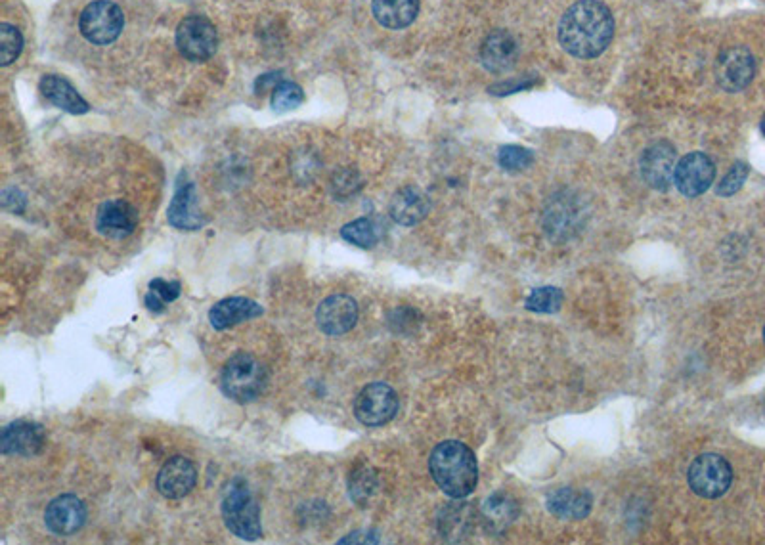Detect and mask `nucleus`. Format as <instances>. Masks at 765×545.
Here are the masks:
<instances>
[{
  "label": "nucleus",
  "mask_w": 765,
  "mask_h": 545,
  "mask_svg": "<svg viewBox=\"0 0 765 545\" xmlns=\"http://www.w3.org/2000/svg\"><path fill=\"white\" fill-rule=\"evenodd\" d=\"M614 33L611 10L599 0H578L559 25V43L576 58H597L607 50Z\"/></svg>",
  "instance_id": "obj_1"
},
{
  "label": "nucleus",
  "mask_w": 765,
  "mask_h": 545,
  "mask_svg": "<svg viewBox=\"0 0 765 545\" xmlns=\"http://www.w3.org/2000/svg\"><path fill=\"white\" fill-rule=\"evenodd\" d=\"M429 471L438 488L461 500L469 496L479 482V465L475 454L458 440L440 442L429 458Z\"/></svg>",
  "instance_id": "obj_2"
},
{
  "label": "nucleus",
  "mask_w": 765,
  "mask_h": 545,
  "mask_svg": "<svg viewBox=\"0 0 765 545\" xmlns=\"http://www.w3.org/2000/svg\"><path fill=\"white\" fill-rule=\"evenodd\" d=\"M222 519L226 528L241 540L255 542L263 536L261 509L245 480L234 479L228 484L222 498Z\"/></svg>",
  "instance_id": "obj_3"
},
{
  "label": "nucleus",
  "mask_w": 765,
  "mask_h": 545,
  "mask_svg": "<svg viewBox=\"0 0 765 545\" xmlns=\"http://www.w3.org/2000/svg\"><path fill=\"white\" fill-rule=\"evenodd\" d=\"M220 387L222 393L234 402H253L263 394L266 387V370L255 356L238 352L226 362L220 375Z\"/></svg>",
  "instance_id": "obj_4"
},
{
  "label": "nucleus",
  "mask_w": 765,
  "mask_h": 545,
  "mask_svg": "<svg viewBox=\"0 0 765 545\" xmlns=\"http://www.w3.org/2000/svg\"><path fill=\"white\" fill-rule=\"evenodd\" d=\"M691 490L706 500L722 498L733 482V469L727 459L718 454H702L689 467Z\"/></svg>",
  "instance_id": "obj_5"
},
{
  "label": "nucleus",
  "mask_w": 765,
  "mask_h": 545,
  "mask_svg": "<svg viewBox=\"0 0 765 545\" xmlns=\"http://www.w3.org/2000/svg\"><path fill=\"white\" fill-rule=\"evenodd\" d=\"M125 27L123 10L111 0L90 2L81 14L79 29L88 43L111 44Z\"/></svg>",
  "instance_id": "obj_6"
},
{
  "label": "nucleus",
  "mask_w": 765,
  "mask_h": 545,
  "mask_svg": "<svg viewBox=\"0 0 765 545\" xmlns=\"http://www.w3.org/2000/svg\"><path fill=\"white\" fill-rule=\"evenodd\" d=\"M176 46L190 62H207L219 46L217 27L205 16H188L176 29Z\"/></svg>",
  "instance_id": "obj_7"
},
{
  "label": "nucleus",
  "mask_w": 765,
  "mask_h": 545,
  "mask_svg": "<svg viewBox=\"0 0 765 545\" xmlns=\"http://www.w3.org/2000/svg\"><path fill=\"white\" fill-rule=\"evenodd\" d=\"M398 412V394L387 383L364 387L354 400V415L366 427H381L393 421Z\"/></svg>",
  "instance_id": "obj_8"
},
{
  "label": "nucleus",
  "mask_w": 765,
  "mask_h": 545,
  "mask_svg": "<svg viewBox=\"0 0 765 545\" xmlns=\"http://www.w3.org/2000/svg\"><path fill=\"white\" fill-rule=\"evenodd\" d=\"M756 73V62L748 48L744 46H729L720 52L714 75L718 85L727 92H741L750 85Z\"/></svg>",
  "instance_id": "obj_9"
},
{
  "label": "nucleus",
  "mask_w": 765,
  "mask_h": 545,
  "mask_svg": "<svg viewBox=\"0 0 765 545\" xmlns=\"http://www.w3.org/2000/svg\"><path fill=\"white\" fill-rule=\"evenodd\" d=\"M714 178H716L714 161L704 153L695 152L685 155L679 161L674 182L683 196L697 197L702 196L712 186Z\"/></svg>",
  "instance_id": "obj_10"
},
{
  "label": "nucleus",
  "mask_w": 765,
  "mask_h": 545,
  "mask_svg": "<svg viewBox=\"0 0 765 545\" xmlns=\"http://www.w3.org/2000/svg\"><path fill=\"white\" fill-rule=\"evenodd\" d=\"M44 523L56 536H73L87 523V507L81 498L73 494L58 496L46 507Z\"/></svg>",
  "instance_id": "obj_11"
},
{
  "label": "nucleus",
  "mask_w": 765,
  "mask_h": 545,
  "mask_svg": "<svg viewBox=\"0 0 765 545\" xmlns=\"http://www.w3.org/2000/svg\"><path fill=\"white\" fill-rule=\"evenodd\" d=\"M678 167V155L676 148L670 142H656L651 148H647L641 157V176L647 182V186L655 190H668L676 176Z\"/></svg>",
  "instance_id": "obj_12"
},
{
  "label": "nucleus",
  "mask_w": 765,
  "mask_h": 545,
  "mask_svg": "<svg viewBox=\"0 0 765 545\" xmlns=\"http://www.w3.org/2000/svg\"><path fill=\"white\" fill-rule=\"evenodd\" d=\"M169 224L184 232H196L203 228L205 217L201 215V209L197 205L196 186L188 180V176L180 173L176 182L175 197L167 211Z\"/></svg>",
  "instance_id": "obj_13"
},
{
  "label": "nucleus",
  "mask_w": 765,
  "mask_h": 545,
  "mask_svg": "<svg viewBox=\"0 0 765 545\" xmlns=\"http://www.w3.org/2000/svg\"><path fill=\"white\" fill-rule=\"evenodd\" d=\"M157 490L167 500H182L197 484L196 465L188 458L175 456L163 463L157 473Z\"/></svg>",
  "instance_id": "obj_14"
},
{
  "label": "nucleus",
  "mask_w": 765,
  "mask_h": 545,
  "mask_svg": "<svg viewBox=\"0 0 765 545\" xmlns=\"http://www.w3.org/2000/svg\"><path fill=\"white\" fill-rule=\"evenodd\" d=\"M316 322L329 337L345 335L358 322V305L349 295H331L318 306Z\"/></svg>",
  "instance_id": "obj_15"
},
{
  "label": "nucleus",
  "mask_w": 765,
  "mask_h": 545,
  "mask_svg": "<svg viewBox=\"0 0 765 545\" xmlns=\"http://www.w3.org/2000/svg\"><path fill=\"white\" fill-rule=\"evenodd\" d=\"M46 444L43 427L33 421H14L10 423L0 438V450L4 456H22L31 458L41 454Z\"/></svg>",
  "instance_id": "obj_16"
},
{
  "label": "nucleus",
  "mask_w": 765,
  "mask_h": 545,
  "mask_svg": "<svg viewBox=\"0 0 765 545\" xmlns=\"http://www.w3.org/2000/svg\"><path fill=\"white\" fill-rule=\"evenodd\" d=\"M138 226V211L123 199L104 203L96 215V230L110 240H125Z\"/></svg>",
  "instance_id": "obj_17"
},
{
  "label": "nucleus",
  "mask_w": 765,
  "mask_h": 545,
  "mask_svg": "<svg viewBox=\"0 0 765 545\" xmlns=\"http://www.w3.org/2000/svg\"><path fill=\"white\" fill-rule=\"evenodd\" d=\"M263 312V306L251 299L228 297L209 310V322L217 331H224L228 327L238 326L241 322L259 318L263 316Z\"/></svg>",
  "instance_id": "obj_18"
},
{
  "label": "nucleus",
  "mask_w": 765,
  "mask_h": 545,
  "mask_svg": "<svg viewBox=\"0 0 765 545\" xmlns=\"http://www.w3.org/2000/svg\"><path fill=\"white\" fill-rule=\"evenodd\" d=\"M519 54L517 41L507 31H494L481 46V64L492 73H502L513 67Z\"/></svg>",
  "instance_id": "obj_19"
},
{
  "label": "nucleus",
  "mask_w": 765,
  "mask_h": 545,
  "mask_svg": "<svg viewBox=\"0 0 765 545\" xmlns=\"http://www.w3.org/2000/svg\"><path fill=\"white\" fill-rule=\"evenodd\" d=\"M41 92L52 106L69 111L73 115H83L90 109L87 100L60 75H44L41 79Z\"/></svg>",
  "instance_id": "obj_20"
},
{
  "label": "nucleus",
  "mask_w": 765,
  "mask_h": 545,
  "mask_svg": "<svg viewBox=\"0 0 765 545\" xmlns=\"http://www.w3.org/2000/svg\"><path fill=\"white\" fill-rule=\"evenodd\" d=\"M389 213H391L394 222H398L402 226H414L427 217L429 199L419 188H414V186L402 188L391 199Z\"/></svg>",
  "instance_id": "obj_21"
},
{
  "label": "nucleus",
  "mask_w": 765,
  "mask_h": 545,
  "mask_svg": "<svg viewBox=\"0 0 765 545\" xmlns=\"http://www.w3.org/2000/svg\"><path fill=\"white\" fill-rule=\"evenodd\" d=\"M593 505L590 492H578L572 488H561L547 498L549 511L565 521H578L588 517Z\"/></svg>",
  "instance_id": "obj_22"
},
{
  "label": "nucleus",
  "mask_w": 765,
  "mask_h": 545,
  "mask_svg": "<svg viewBox=\"0 0 765 545\" xmlns=\"http://www.w3.org/2000/svg\"><path fill=\"white\" fill-rule=\"evenodd\" d=\"M373 16L387 29H404L414 23L419 0H373Z\"/></svg>",
  "instance_id": "obj_23"
},
{
  "label": "nucleus",
  "mask_w": 765,
  "mask_h": 545,
  "mask_svg": "<svg viewBox=\"0 0 765 545\" xmlns=\"http://www.w3.org/2000/svg\"><path fill=\"white\" fill-rule=\"evenodd\" d=\"M519 515V505L507 494H494L482 503L481 519L490 534H502Z\"/></svg>",
  "instance_id": "obj_24"
},
{
  "label": "nucleus",
  "mask_w": 765,
  "mask_h": 545,
  "mask_svg": "<svg viewBox=\"0 0 765 545\" xmlns=\"http://www.w3.org/2000/svg\"><path fill=\"white\" fill-rule=\"evenodd\" d=\"M180 289L182 287L178 282H167L163 278H155L150 282V291H148L144 303L153 314H161V312H165V306L180 297Z\"/></svg>",
  "instance_id": "obj_25"
},
{
  "label": "nucleus",
  "mask_w": 765,
  "mask_h": 545,
  "mask_svg": "<svg viewBox=\"0 0 765 545\" xmlns=\"http://www.w3.org/2000/svg\"><path fill=\"white\" fill-rule=\"evenodd\" d=\"M341 236H343V240L349 241L356 247H362V249H372L373 245L379 241L377 226L373 224V220L370 218H358V220H352L349 224H345L341 228Z\"/></svg>",
  "instance_id": "obj_26"
},
{
  "label": "nucleus",
  "mask_w": 765,
  "mask_h": 545,
  "mask_svg": "<svg viewBox=\"0 0 765 545\" xmlns=\"http://www.w3.org/2000/svg\"><path fill=\"white\" fill-rule=\"evenodd\" d=\"M303 102H305V92L297 83L280 81L276 87L272 88V108L280 113L299 108Z\"/></svg>",
  "instance_id": "obj_27"
},
{
  "label": "nucleus",
  "mask_w": 765,
  "mask_h": 545,
  "mask_svg": "<svg viewBox=\"0 0 765 545\" xmlns=\"http://www.w3.org/2000/svg\"><path fill=\"white\" fill-rule=\"evenodd\" d=\"M23 37L18 27L0 23V64L10 66L22 54Z\"/></svg>",
  "instance_id": "obj_28"
},
{
  "label": "nucleus",
  "mask_w": 765,
  "mask_h": 545,
  "mask_svg": "<svg viewBox=\"0 0 765 545\" xmlns=\"http://www.w3.org/2000/svg\"><path fill=\"white\" fill-rule=\"evenodd\" d=\"M563 305V293L557 287H540L530 293L526 299V308L532 312H542V314H553Z\"/></svg>",
  "instance_id": "obj_29"
},
{
  "label": "nucleus",
  "mask_w": 765,
  "mask_h": 545,
  "mask_svg": "<svg viewBox=\"0 0 765 545\" xmlns=\"http://www.w3.org/2000/svg\"><path fill=\"white\" fill-rule=\"evenodd\" d=\"M471 509L467 507V503H456L454 507L446 509L444 511V517L440 519V524H446V530H442L446 534V538H454V536H465L467 534V526L471 524Z\"/></svg>",
  "instance_id": "obj_30"
},
{
  "label": "nucleus",
  "mask_w": 765,
  "mask_h": 545,
  "mask_svg": "<svg viewBox=\"0 0 765 545\" xmlns=\"http://www.w3.org/2000/svg\"><path fill=\"white\" fill-rule=\"evenodd\" d=\"M350 498L356 503H366L370 500L375 488H377V477L370 467H362L352 473L350 477Z\"/></svg>",
  "instance_id": "obj_31"
},
{
  "label": "nucleus",
  "mask_w": 765,
  "mask_h": 545,
  "mask_svg": "<svg viewBox=\"0 0 765 545\" xmlns=\"http://www.w3.org/2000/svg\"><path fill=\"white\" fill-rule=\"evenodd\" d=\"M498 161L505 171H523L528 165H532L534 157L521 146H503L498 155Z\"/></svg>",
  "instance_id": "obj_32"
},
{
  "label": "nucleus",
  "mask_w": 765,
  "mask_h": 545,
  "mask_svg": "<svg viewBox=\"0 0 765 545\" xmlns=\"http://www.w3.org/2000/svg\"><path fill=\"white\" fill-rule=\"evenodd\" d=\"M746 176H748V167L744 163H737L727 175L723 176L718 186V196L729 197L737 194L743 188Z\"/></svg>",
  "instance_id": "obj_33"
},
{
  "label": "nucleus",
  "mask_w": 765,
  "mask_h": 545,
  "mask_svg": "<svg viewBox=\"0 0 765 545\" xmlns=\"http://www.w3.org/2000/svg\"><path fill=\"white\" fill-rule=\"evenodd\" d=\"M2 205L6 211L12 213H23L25 209V196L16 188H8L2 192Z\"/></svg>",
  "instance_id": "obj_34"
},
{
  "label": "nucleus",
  "mask_w": 765,
  "mask_h": 545,
  "mask_svg": "<svg viewBox=\"0 0 765 545\" xmlns=\"http://www.w3.org/2000/svg\"><path fill=\"white\" fill-rule=\"evenodd\" d=\"M368 532H354V534H350L349 538H345V540H341V544H373V542H377V538H364Z\"/></svg>",
  "instance_id": "obj_35"
},
{
  "label": "nucleus",
  "mask_w": 765,
  "mask_h": 545,
  "mask_svg": "<svg viewBox=\"0 0 765 545\" xmlns=\"http://www.w3.org/2000/svg\"><path fill=\"white\" fill-rule=\"evenodd\" d=\"M760 129H762V134L765 136V115L764 119H762V123H760Z\"/></svg>",
  "instance_id": "obj_36"
},
{
  "label": "nucleus",
  "mask_w": 765,
  "mask_h": 545,
  "mask_svg": "<svg viewBox=\"0 0 765 545\" xmlns=\"http://www.w3.org/2000/svg\"><path fill=\"white\" fill-rule=\"evenodd\" d=\"M764 341H765V329H764Z\"/></svg>",
  "instance_id": "obj_37"
}]
</instances>
